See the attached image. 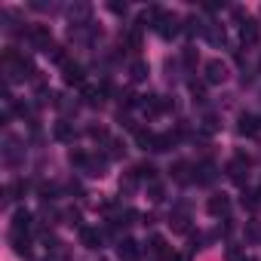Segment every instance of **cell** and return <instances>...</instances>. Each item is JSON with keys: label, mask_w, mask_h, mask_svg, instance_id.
<instances>
[{"label": "cell", "mask_w": 261, "mask_h": 261, "mask_svg": "<svg viewBox=\"0 0 261 261\" xmlns=\"http://www.w3.org/2000/svg\"><path fill=\"white\" fill-rule=\"evenodd\" d=\"M154 31H157L163 40H172V37L181 31V19H178L175 13H163V16H160V22L154 25Z\"/></svg>", "instance_id": "cell-1"}, {"label": "cell", "mask_w": 261, "mask_h": 261, "mask_svg": "<svg viewBox=\"0 0 261 261\" xmlns=\"http://www.w3.org/2000/svg\"><path fill=\"white\" fill-rule=\"evenodd\" d=\"M28 37H31V43L37 46V49H43V53H49L56 43H53V34H49V28L46 25H31L28 28Z\"/></svg>", "instance_id": "cell-2"}, {"label": "cell", "mask_w": 261, "mask_h": 261, "mask_svg": "<svg viewBox=\"0 0 261 261\" xmlns=\"http://www.w3.org/2000/svg\"><path fill=\"white\" fill-rule=\"evenodd\" d=\"M249 166H252V160H249L246 154H237V157L227 163V175H230L237 185H243V181H246V175H249Z\"/></svg>", "instance_id": "cell-3"}, {"label": "cell", "mask_w": 261, "mask_h": 261, "mask_svg": "<svg viewBox=\"0 0 261 261\" xmlns=\"http://www.w3.org/2000/svg\"><path fill=\"white\" fill-rule=\"evenodd\" d=\"M203 74H206V83H224L227 80V65L221 59H209L206 68H203Z\"/></svg>", "instance_id": "cell-4"}, {"label": "cell", "mask_w": 261, "mask_h": 261, "mask_svg": "<svg viewBox=\"0 0 261 261\" xmlns=\"http://www.w3.org/2000/svg\"><path fill=\"white\" fill-rule=\"evenodd\" d=\"M206 209H209V215H215V218H227V212H230V197H227V194H212L209 203H206Z\"/></svg>", "instance_id": "cell-5"}, {"label": "cell", "mask_w": 261, "mask_h": 261, "mask_svg": "<svg viewBox=\"0 0 261 261\" xmlns=\"http://www.w3.org/2000/svg\"><path fill=\"white\" fill-rule=\"evenodd\" d=\"M89 16H92V7H89V4H74V7L68 10V19H71V25H74V28L89 25Z\"/></svg>", "instance_id": "cell-6"}, {"label": "cell", "mask_w": 261, "mask_h": 261, "mask_svg": "<svg viewBox=\"0 0 261 261\" xmlns=\"http://www.w3.org/2000/svg\"><path fill=\"white\" fill-rule=\"evenodd\" d=\"M148 252H151L154 258H163V261H169V258L175 255V252L169 249V243H166V240H163L160 233H154V237L148 240Z\"/></svg>", "instance_id": "cell-7"}, {"label": "cell", "mask_w": 261, "mask_h": 261, "mask_svg": "<svg viewBox=\"0 0 261 261\" xmlns=\"http://www.w3.org/2000/svg\"><path fill=\"white\" fill-rule=\"evenodd\" d=\"M117 255H120L123 261H139L142 249H139V243H136L133 237H126V240H120V243H117Z\"/></svg>", "instance_id": "cell-8"}, {"label": "cell", "mask_w": 261, "mask_h": 261, "mask_svg": "<svg viewBox=\"0 0 261 261\" xmlns=\"http://www.w3.org/2000/svg\"><path fill=\"white\" fill-rule=\"evenodd\" d=\"M62 77H65L68 86H83V80H86V77H83V68H80L77 62H68V65L62 68Z\"/></svg>", "instance_id": "cell-9"}, {"label": "cell", "mask_w": 261, "mask_h": 261, "mask_svg": "<svg viewBox=\"0 0 261 261\" xmlns=\"http://www.w3.org/2000/svg\"><path fill=\"white\" fill-rule=\"evenodd\" d=\"M80 243H83L86 249H101V230L83 224V227H80Z\"/></svg>", "instance_id": "cell-10"}, {"label": "cell", "mask_w": 261, "mask_h": 261, "mask_svg": "<svg viewBox=\"0 0 261 261\" xmlns=\"http://www.w3.org/2000/svg\"><path fill=\"white\" fill-rule=\"evenodd\" d=\"M240 37H243V43H255L258 40V22L255 19H240Z\"/></svg>", "instance_id": "cell-11"}, {"label": "cell", "mask_w": 261, "mask_h": 261, "mask_svg": "<svg viewBox=\"0 0 261 261\" xmlns=\"http://www.w3.org/2000/svg\"><path fill=\"white\" fill-rule=\"evenodd\" d=\"M83 105H86V108H101V105H105V89H98V86H83Z\"/></svg>", "instance_id": "cell-12"}, {"label": "cell", "mask_w": 261, "mask_h": 261, "mask_svg": "<svg viewBox=\"0 0 261 261\" xmlns=\"http://www.w3.org/2000/svg\"><path fill=\"white\" fill-rule=\"evenodd\" d=\"M148 74H151V65L142 62V59H136L133 65H129V80H133V83H145Z\"/></svg>", "instance_id": "cell-13"}, {"label": "cell", "mask_w": 261, "mask_h": 261, "mask_svg": "<svg viewBox=\"0 0 261 261\" xmlns=\"http://www.w3.org/2000/svg\"><path fill=\"white\" fill-rule=\"evenodd\" d=\"M258 129H261L258 117H252V114H243V117H240V126H237L240 136H258Z\"/></svg>", "instance_id": "cell-14"}, {"label": "cell", "mask_w": 261, "mask_h": 261, "mask_svg": "<svg viewBox=\"0 0 261 261\" xmlns=\"http://www.w3.org/2000/svg\"><path fill=\"white\" fill-rule=\"evenodd\" d=\"M203 37H206L209 43H215V46H224V40H227L224 28H221V25H215V22H209V25L203 28Z\"/></svg>", "instance_id": "cell-15"}, {"label": "cell", "mask_w": 261, "mask_h": 261, "mask_svg": "<svg viewBox=\"0 0 261 261\" xmlns=\"http://www.w3.org/2000/svg\"><path fill=\"white\" fill-rule=\"evenodd\" d=\"M31 224H34V221H31V212H28V209H16V212H13V230L28 233Z\"/></svg>", "instance_id": "cell-16"}, {"label": "cell", "mask_w": 261, "mask_h": 261, "mask_svg": "<svg viewBox=\"0 0 261 261\" xmlns=\"http://www.w3.org/2000/svg\"><path fill=\"white\" fill-rule=\"evenodd\" d=\"M10 240H13V249H16V255H22V258H28V255H31V249H28V233L10 230Z\"/></svg>", "instance_id": "cell-17"}, {"label": "cell", "mask_w": 261, "mask_h": 261, "mask_svg": "<svg viewBox=\"0 0 261 261\" xmlns=\"http://www.w3.org/2000/svg\"><path fill=\"white\" fill-rule=\"evenodd\" d=\"M120 40H123L129 49H133V53H136V49H142V28H139V25H133V28H129Z\"/></svg>", "instance_id": "cell-18"}, {"label": "cell", "mask_w": 261, "mask_h": 261, "mask_svg": "<svg viewBox=\"0 0 261 261\" xmlns=\"http://www.w3.org/2000/svg\"><path fill=\"white\" fill-rule=\"evenodd\" d=\"M133 172H136V178H139V181H148V185H151V181H157V166H154V163H139Z\"/></svg>", "instance_id": "cell-19"}, {"label": "cell", "mask_w": 261, "mask_h": 261, "mask_svg": "<svg viewBox=\"0 0 261 261\" xmlns=\"http://www.w3.org/2000/svg\"><path fill=\"white\" fill-rule=\"evenodd\" d=\"M172 230L175 233H188V227H191V218H188V212L185 209H178V212H172Z\"/></svg>", "instance_id": "cell-20"}, {"label": "cell", "mask_w": 261, "mask_h": 261, "mask_svg": "<svg viewBox=\"0 0 261 261\" xmlns=\"http://www.w3.org/2000/svg\"><path fill=\"white\" fill-rule=\"evenodd\" d=\"M74 136H77V133H74V126H71L68 120H59V123H56V139H59V142H74Z\"/></svg>", "instance_id": "cell-21"}, {"label": "cell", "mask_w": 261, "mask_h": 261, "mask_svg": "<svg viewBox=\"0 0 261 261\" xmlns=\"http://www.w3.org/2000/svg\"><path fill=\"white\" fill-rule=\"evenodd\" d=\"M169 148H175V136H172V133H160V136L154 139V151L163 154V151H169Z\"/></svg>", "instance_id": "cell-22"}, {"label": "cell", "mask_w": 261, "mask_h": 261, "mask_svg": "<svg viewBox=\"0 0 261 261\" xmlns=\"http://www.w3.org/2000/svg\"><path fill=\"white\" fill-rule=\"evenodd\" d=\"M154 133L151 129H136V142H139V148H145V151H154Z\"/></svg>", "instance_id": "cell-23"}, {"label": "cell", "mask_w": 261, "mask_h": 261, "mask_svg": "<svg viewBox=\"0 0 261 261\" xmlns=\"http://www.w3.org/2000/svg\"><path fill=\"white\" fill-rule=\"evenodd\" d=\"M172 178L181 181V185H188V181H191V166H188L185 160H178V163L172 166Z\"/></svg>", "instance_id": "cell-24"}, {"label": "cell", "mask_w": 261, "mask_h": 261, "mask_svg": "<svg viewBox=\"0 0 261 261\" xmlns=\"http://www.w3.org/2000/svg\"><path fill=\"white\" fill-rule=\"evenodd\" d=\"M197 172H200V175H197V181H200V185H209V181L215 178V163H209V160H206V163H200V166H197Z\"/></svg>", "instance_id": "cell-25"}, {"label": "cell", "mask_w": 261, "mask_h": 261, "mask_svg": "<svg viewBox=\"0 0 261 261\" xmlns=\"http://www.w3.org/2000/svg\"><path fill=\"white\" fill-rule=\"evenodd\" d=\"M243 206H246L249 212H258V209H261V197L252 194V191H243Z\"/></svg>", "instance_id": "cell-26"}, {"label": "cell", "mask_w": 261, "mask_h": 261, "mask_svg": "<svg viewBox=\"0 0 261 261\" xmlns=\"http://www.w3.org/2000/svg\"><path fill=\"white\" fill-rule=\"evenodd\" d=\"M246 240L255 246V243H261V224L258 221H246Z\"/></svg>", "instance_id": "cell-27"}, {"label": "cell", "mask_w": 261, "mask_h": 261, "mask_svg": "<svg viewBox=\"0 0 261 261\" xmlns=\"http://www.w3.org/2000/svg\"><path fill=\"white\" fill-rule=\"evenodd\" d=\"M148 194H151V200H154V203H160V200L166 197V191H163V185H160V181H151V185H148Z\"/></svg>", "instance_id": "cell-28"}, {"label": "cell", "mask_w": 261, "mask_h": 261, "mask_svg": "<svg viewBox=\"0 0 261 261\" xmlns=\"http://www.w3.org/2000/svg\"><path fill=\"white\" fill-rule=\"evenodd\" d=\"M108 148H111V151H108V157H111V160H120V157L126 154V148H123V142H108Z\"/></svg>", "instance_id": "cell-29"}, {"label": "cell", "mask_w": 261, "mask_h": 261, "mask_svg": "<svg viewBox=\"0 0 261 261\" xmlns=\"http://www.w3.org/2000/svg\"><path fill=\"white\" fill-rule=\"evenodd\" d=\"M191 95L203 101V98H206V83H200V80H191Z\"/></svg>", "instance_id": "cell-30"}, {"label": "cell", "mask_w": 261, "mask_h": 261, "mask_svg": "<svg viewBox=\"0 0 261 261\" xmlns=\"http://www.w3.org/2000/svg\"><path fill=\"white\" fill-rule=\"evenodd\" d=\"M65 221H68L71 227H74V224H77V227H83V224H80V212H77V209H68V212H65Z\"/></svg>", "instance_id": "cell-31"}, {"label": "cell", "mask_w": 261, "mask_h": 261, "mask_svg": "<svg viewBox=\"0 0 261 261\" xmlns=\"http://www.w3.org/2000/svg\"><path fill=\"white\" fill-rule=\"evenodd\" d=\"M108 10H111L114 16H126V4H120V0H111V4H108Z\"/></svg>", "instance_id": "cell-32"}, {"label": "cell", "mask_w": 261, "mask_h": 261, "mask_svg": "<svg viewBox=\"0 0 261 261\" xmlns=\"http://www.w3.org/2000/svg\"><path fill=\"white\" fill-rule=\"evenodd\" d=\"M203 233H191V252H197V249H203Z\"/></svg>", "instance_id": "cell-33"}, {"label": "cell", "mask_w": 261, "mask_h": 261, "mask_svg": "<svg viewBox=\"0 0 261 261\" xmlns=\"http://www.w3.org/2000/svg\"><path fill=\"white\" fill-rule=\"evenodd\" d=\"M181 59H185V65H188V68H191V65H194V62H197V49H191V46H188V49H185V56H181Z\"/></svg>", "instance_id": "cell-34"}, {"label": "cell", "mask_w": 261, "mask_h": 261, "mask_svg": "<svg viewBox=\"0 0 261 261\" xmlns=\"http://www.w3.org/2000/svg\"><path fill=\"white\" fill-rule=\"evenodd\" d=\"M169 261H191V255H172Z\"/></svg>", "instance_id": "cell-35"}, {"label": "cell", "mask_w": 261, "mask_h": 261, "mask_svg": "<svg viewBox=\"0 0 261 261\" xmlns=\"http://www.w3.org/2000/svg\"><path fill=\"white\" fill-rule=\"evenodd\" d=\"M243 261H258V258H252V255H249V258H243Z\"/></svg>", "instance_id": "cell-36"}, {"label": "cell", "mask_w": 261, "mask_h": 261, "mask_svg": "<svg viewBox=\"0 0 261 261\" xmlns=\"http://www.w3.org/2000/svg\"><path fill=\"white\" fill-rule=\"evenodd\" d=\"M258 197H261V188H258Z\"/></svg>", "instance_id": "cell-37"}]
</instances>
